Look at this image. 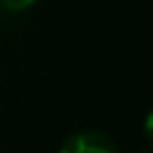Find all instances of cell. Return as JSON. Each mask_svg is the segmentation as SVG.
I'll use <instances>...</instances> for the list:
<instances>
[{
    "instance_id": "6da1fadb",
    "label": "cell",
    "mask_w": 153,
    "mask_h": 153,
    "mask_svg": "<svg viewBox=\"0 0 153 153\" xmlns=\"http://www.w3.org/2000/svg\"><path fill=\"white\" fill-rule=\"evenodd\" d=\"M59 153H120L115 140L100 130H82L64 140Z\"/></svg>"
},
{
    "instance_id": "7a4b0ae2",
    "label": "cell",
    "mask_w": 153,
    "mask_h": 153,
    "mask_svg": "<svg viewBox=\"0 0 153 153\" xmlns=\"http://www.w3.org/2000/svg\"><path fill=\"white\" fill-rule=\"evenodd\" d=\"M33 5H36V0H0V8H5L8 13H23Z\"/></svg>"
},
{
    "instance_id": "3957f363",
    "label": "cell",
    "mask_w": 153,
    "mask_h": 153,
    "mask_svg": "<svg viewBox=\"0 0 153 153\" xmlns=\"http://www.w3.org/2000/svg\"><path fill=\"white\" fill-rule=\"evenodd\" d=\"M143 128H146V135H148V140L153 143V110L148 112V117H146V125H143Z\"/></svg>"
}]
</instances>
